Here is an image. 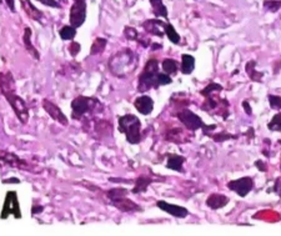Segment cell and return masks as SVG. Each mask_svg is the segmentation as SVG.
Here are the masks:
<instances>
[{
  "label": "cell",
  "instance_id": "obj_1",
  "mask_svg": "<svg viewBox=\"0 0 281 236\" xmlns=\"http://www.w3.org/2000/svg\"><path fill=\"white\" fill-rule=\"evenodd\" d=\"M172 76L159 71V63L155 59H150L146 63L144 71L139 76V92H148L150 89H158L159 87L172 84Z\"/></svg>",
  "mask_w": 281,
  "mask_h": 236
},
{
  "label": "cell",
  "instance_id": "obj_2",
  "mask_svg": "<svg viewBox=\"0 0 281 236\" xmlns=\"http://www.w3.org/2000/svg\"><path fill=\"white\" fill-rule=\"evenodd\" d=\"M138 66V56L130 49H123L110 58L109 69L118 78H128Z\"/></svg>",
  "mask_w": 281,
  "mask_h": 236
},
{
  "label": "cell",
  "instance_id": "obj_3",
  "mask_svg": "<svg viewBox=\"0 0 281 236\" xmlns=\"http://www.w3.org/2000/svg\"><path fill=\"white\" fill-rule=\"evenodd\" d=\"M221 90V85L215 84V83L207 85L201 92V94L205 97V103L202 104V109L209 113H212L215 110L217 114L222 115V118H226L229 115V103L225 99H220V98L217 97V94H219Z\"/></svg>",
  "mask_w": 281,
  "mask_h": 236
},
{
  "label": "cell",
  "instance_id": "obj_4",
  "mask_svg": "<svg viewBox=\"0 0 281 236\" xmlns=\"http://www.w3.org/2000/svg\"><path fill=\"white\" fill-rule=\"evenodd\" d=\"M119 131L125 134L130 144H138L141 140V122L138 117L126 114L119 118Z\"/></svg>",
  "mask_w": 281,
  "mask_h": 236
},
{
  "label": "cell",
  "instance_id": "obj_5",
  "mask_svg": "<svg viewBox=\"0 0 281 236\" xmlns=\"http://www.w3.org/2000/svg\"><path fill=\"white\" fill-rule=\"evenodd\" d=\"M3 95L5 97V99L8 100L9 104L11 105L14 113H15V115L18 117V119L20 120L21 124H26L29 120V109L28 107H26L25 102H24L20 97H18V95L15 94V92L5 93V94Z\"/></svg>",
  "mask_w": 281,
  "mask_h": 236
},
{
  "label": "cell",
  "instance_id": "obj_6",
  "mask_svg": "<svg viewBox=\"0 0 281 236\" xmlns=\"http://www.w3.org/2000/svg\"><path fill=\"white\" fill-rule=\"evenodd\" d=\"M97 104L96 99L87 97H78L72 102L73 119H82L85 114L90 113L95 109V105Z\"/></svg>",
  "mask_w": 281,
  "mask_h": 236
},
{
  "label": "cell",
  "instance_id": "obj_7",
  "mask_svg": "<svg viewBox=\"0 0 281 236\" xmlns=\"http://www.w3.org/2000/svg\"><path fill=\"white\" fill-rule=\"evenodd\" d=\"M177 117H178V119H179L180 121H182L183 124L187 126V129L191 130V131H195V130L200 129V127H202V129H205V130L215 129V127H216L215 125L206 126V125L202 122V120L200 119L196 114H194V113L190 112V110H187V109H184L180 113H178Z\"/></svg>",
  "mask_w": 281,
  "mask_h": 236
},
{
  "label": "cell",
  "instance_id": "obj_8",
  "mask_svg": "<svg viewBox=\"0 0 281 236\" xmlns=\"http://www.w3.org/2000/svg\"><path fill=\"white\" fill-rule=\"evenodd\" d=\"M85 19H87V1L85 0H74V4L70 9V24L74 28H79L84 24Z\"/></svg>",
  "mask_w": 281,
  "mask_h": 236
},
{
  "label": "cell",
  "instance_id": "obj_9",
  "mask_svg": "<svg viewBox=\"0 0 281 236\" xmlns=\"http://www.w3.org/2000/svg\"><path fill=\"white\" fill-rule=\"evenodd\" d=\"M9 215H14L16 219L21 218L20 209H19L18 196L15 191H9L5 196V203L3 206V213H1V219L5 220Z\"/></svg>",
  "mask_w": 281,
  "mask_h": 236
},
{
  "label": "cell",
  "instance_id": "obj_10",
  "mask_svg": "<svg viewBox=\"0 0 281 236\" xmlns=\"http://www.w3.org/2000/svg\"><path fill=\"white\" fill-rule=\"evenodd\" d=\"M228 188L238 194L241 198H245L254 188V181L251 178H241L238 180L229 181Z\"/></svg>",
  "mask_w": 281,
  "mask_h": 236
},
{
  "label": "cell",
  "instance_id": "obj_11",
  "mask_svg": "<svg viewBox=\"0 0 281 236\" xmlns=\"http://www.w3.org/2000/svg\"><path fill=\"white\" fill-rule=\"evenodd\" d=\"M43 108L46 113L51 117V119H54L55 121H58L59 124L67 126L68 125V118L65 117L64 113L58 108V105H55L54 103H51L50 100L44 99L43 100Z\"/></svg>",
  "mask_w": 281,
  "mask_h": 236
},
{
  "label": "cell",
  "instance_id": "obj_12",
  "mask_svg": "<svg viewBox=\"0 0 281 236\" xmlns=\"http://www.w3.org/2000/svg\"><path fill=\"white\" fill-rule=\"evenodd\" d=\"M156 206L159 209H161L163 211H165L166 214H170L172 216H175V218H179V219H184L187 218L189 211L187 210L185 208L179 205H174V204H169L166 201H158L156 203Z\"/></svg>",
  "mask_w": 281,
  "mask_h": 236
},
{
  "label": "cell",
  "instance_id": "obj_13",
  "mask_svg": "<svg viewBox=\"0 0 281 236\" xmlns=\"http://www.w3.org/2000/svg\"><path fill=\"white\" fill-rule=\"evenodd\" d=\"M1 160H3L5 164H8L9 166H11V168L31 171L29 164L26 163L25 160H21L20 157H18L15 154H13V152H8V151L1 152Z\"/></svg>",
  "mask_w": 281,
  "mask_h": 236
},
{
  "label": "cell",
  "instance_id": "obj_14",
  "mask_svg": "<svg viewBox=\"0 0 281 236\" xmlns=\"http://www.w3.org/2000/svg\"><path fill=\"white\" fill-rule=\"evenodd\" d=\"M165 25L166 23L164 21L158 20V19H153V20H146L145 23L143 24V28L145 29L148 33H150L151 35H156L159 38H163L165 34Z\"/></svg>",
  "mask_w": 281,
  "mask_h": 236
},
{
  "label": "cell",
  "instance_id": "obj_15",
  "mask_svg": "<svg viewBox=\"0 0 281 236\" xmlns=\"http://www.w3.org/2000/svg\"><path fill=\"white\" fill-rule=\"evenodd\" d=\"M134 107L136 108V110H138L140 114L149 115L151 114L154 110V102L148 95H141V97L136 98V100L134 102Z\"/></svg>",
  "mask_w": 281,
  "mask_h": 236
},
{
  "label": "cell",
  "instance_id": "obj_16",
  "mask_svg": "<svg viewBox=\"0 0 281 236\" xmlns=\"http://www.w3.org/2000/svg\"><path fill=\"white\" fill-rule=\"evenodd\" d=\"M112 205L118 208L120 211H124V213H129V211H141L143 209L138 205V204L133 203L131 200H129L128 198H121L118 199V200L111 201Z\"/></svg>",
  "mask_w": 281,
  "mask_h": 236
},
{
  "label": "cell",
  "instance_id": "obj_17",
  "mask_svg": "<svg viewBox=\"0 0 281 236\" xmlns=\"http://www.w3.org/2000/svg\"><path fill=\"white\" fill-rule=\"evenodd\" d=\"M20 4H21V6H23L24 11H25L26 15H28L29 18H31L35 21L43 20L44 14L41 13L40 10H38V9H36L35 6L31 4L30 0H20Z\"/></svg>",
  "mask_w": 281,
  "mask_h": 236
},
{
  "label": "cell",
  "instance_id": "obj_18",
  "mask_svg": "<svg viewBox=\"0 0 281 236\" xmlns=\"http://www.w3.org/2000/svg\"><path fill=\"white\" fill-rule=\"evenodd\" d=\"M229 198H226L225 195L221 194H211V195L207 198L206 205L209 208H211L212 210H217V209L224 208L225 205H228Z\"/></svg>",
  "mask_w": 281,
  "mask_h": 236
},
{
  "label": "cell",
  "instance_id": "obj_19",
  "mask_svg": "<svg viewBox=\"0 0 281 236\" xmlns=\"http://www.w3.org/2000/svg\"><path fill=\"white\" fill-rule=\"evenodd\" d=\"M185 161L184 156H180V155H168V160H166V168L172 169L175 171H183V164Z\"/></svg>",
  "mask_w": 281,
  "mask_h": 236
},
{
  "label": "cell",
  "instance_id": "obj_20",
  "mask_svg": "<svg viewBox=\"0 0 281 236\" xmlns=\"http://www.w3.org/2000/svg\"><path fill=\"white\" fill-rule=\"evenodd\" d=\"M195 69V59L194 56L189 55V54H184L182 56V73L185 75H189L194 71Z\"/></svg>",
  "mask_w": 281,
  "mask_h": 236
},
{
  "label": "cell",
  "instance_id": "obj_21",
  "mask_svg": "<svg viewBox=\"0 0 281 236\" xmlns=\"http://www.w3.org/2000/svg\"><path fill=\"white\" fill-rule=\"evenodd\" d=\"M15 92V84H14L13 75L10 73H5L1 75V93Z\"/></svg>",
  "mask_w": 281,
  "mask_h": 236
},
{
  "label": "cell",
  "instance_id": "obj_22",
  "mask_svg": "<svg viewBox=\"0 0 281 236\" xmlns=\"http://www.w3.org/2000/svg\"><path fill=\"white\" fill-rule=\"evenodd\" d=\"M150 4L153 6V13L159 18L168 19V9L164 5L163 0H150Z\"/></svg>",
  "mask_w": 281,
  "mask_h": 236
},
{
  "label": "cell",
  "instance_id": "obj_23",
  "mask_svg": "<svg viewBox=\"0 0 281 236\" xmlns=\"http://www.w3.org/2000/svg\"><path fill=\"white\" fill-rule=\"evenodd\" d=\"M153 179L148 178V176H140V178L136 179L135 181V186L133 189V193L134 194H139V193H143V191L146 190V188L149 186V184L153 183Z\"/></svg>",
  "mask_w": 281,
  "mask_h": 236
},
{
  "label": "cell",
  "instance_id": "obj_24",
  "mask_svg": "<svg viewBox=\"0 0 281 236\" xmlns=\"http://www.w3.org/2000/svg\"><path fill=\"white\" fill-rule=\"evenodd\" d=\"M31 30L29 28H25V33H24V44H25V48L26 50L29 51V53L31 54V56H34V58L36 59V60H39V53L38 50H36L35 48H34V45L31 44Z\"/></svg>",
  "mask_w": 281,
  "mask_h": 236
},
{
  "label": "cell",
  "instance_id": "obj_25",
  "mask_svg": "<svg viewBox=\"0 0 281 236\" xmlns=\"http://www.w3.org/2000/svg\"><path fill=\"white\" fill-rule=\"evenodd\" d=\"M161 66H163L164 73H166L168 75H175L178 73V69H179V65L175 60L173 59H165L161 63Z\"/></svg>",
  "mask_w": 281,
  "mask_h": 236
},
{
  "label": "cell",
  "instance_id": "obj_26",
  "mask_svg": "<svg viewBox=\"0 0 281 236\" xmlns=\"http://www.w3.org/2000/svg\"><path fill=\"white\" fill-rule=\"evenodd\" d=\"M105 46H106V39L104 38H96L92 44V48H90V54L92 55H96L104 51Z\"/></svg>",
  "mask_w": 281,
  "mask_h": 236
},
{
  "label": "cell",
  "instance_id": "obj_27",
  "mask_svg": "<svg viewBox=\"0 0 281 236\" xmlns=\"http://www.w3.org/2000/svg\"><path fill=\"white\" fill-rule=\"evenodd\" d=\"M75 29L77 28H74V26L72 25L63 26L59 31L60 38H62L63 40H73V39L75 38V35H77V30H75Z\"/></svg>",
  "mask_w": 281,
  "mask_h": 236
},
{
  "label": "cell",
  "instance_id": "obj_28",
  "mask_svg": "<svg viewBox=\"0 0 281 236\" xmlns=\"http://www.w3.org/2000/svg\"><path fill=\"white\" fill-rule=\"evenodd\" d=\"M165 34H166V36L169 38V40L172 41V43H174V44L180 43V35L177 33L175 28L170 23H166Z\"/></svg>",
  "mask_w": 281,
  "mask_h": 236
},
{
  "label": "cell",
  "instance_id": "obj_29",
  "mask_svg": "<svg viewBox=\"0 0 281 236\" xmlns=\"http://www.w3.org/2000/svg\"><path fill=\"white\" fill-rule=\"evenodd\" d=\"M129 191L126 190V189L124 188H118V189H111V190H109L106 193L107 198L110 199L111 201L114 200H118V199H121V198H125L126 195H128Z\"/></svg>",
  "mask_w": 281,
  "mask_h": 236
},
{
  "label": "cell",
  "instance_id": "obj_30",
  "mask_svg": "<svg viewBox=\"0 0 281 236\" xmlns=\"http://www.w3.org/2000/svg\"><path fill=\"white\" fill-rule=\"evenodd\" d=\"M255 65H256L255 61H250V63L246 64V73L249 74V76L251 78V80H254V82H261L263 73H258V71L254 69V66Z\"/></svg>",
  "mask_w": 281,
  "mask_h": 236
},
{
  "label": "cell",
  "instance_id": "obj_31",
  "mask_svg": "<svg viewBox=\"0 0 281 236\" xmlns=\"http://www.w3.org/2000/svg\"><path fill=\"white\" fill-rule=\"evenodd\" d=\"M268 127L271 131H281V114L278 113L276 115H274L273 120L268 124Z\"/></svg>",
  "mask_w": 281,
  "mask_h": 236
},
{
  "label": "cell",
  "instance_id": "obj_32",
  "mask_svg": "<svg viewBox=\"0 0 281 236\" xmlns=\"http://www.w3.org/2000/svg\"><path fill=\"white\" fill-rule=\"evenodd\" d=\"M264 8L268 9L269 11H278L281 8V0H266L264 3Z\"/></svg>",
  "mask_w": 281,
  "mask_h": 236
},
{
  "label": "cell",
  "instance_id": "obj_33",
  "mask_svg": "<svg viewBox=\"0 0 281 236\" xmlns=\"http://www.w3.org/2000/svg\"><path fill=\"white\" fill-rule=\"evenodd\" d=\"M124 35L126 36L128 40H136V39L139 38V34H138V31H136V29L130 28V26H125Z\"/></svg>",
  "mask_w": 281,
  "mask_h": 236
},
{
  "label": "cell",
  "instance_id": "obj_34",
  "mask_svg": "<svg viewBox=\"0 0 281 236\" xmlns=\"http://www.w3.org/2000/svg\"><path fill=\"white\" fill-rule=\"evenodd\" d=\"M269 103H270V107L275 110L281 109V97L278 95H270L269 97Z\"/></svg>",
  "mask_w": 281,
  "mask_h": 236
},
{
  "label": "cell",
  "instance_id": "obj_35",
  "mask_svg": "<svg viewBox=\"0 0 281 236\" xmlns=\"http://www.w3.org/2000/svg\"><path fill=\"white\" fill-rule=\"evenodd\" d=\"M69 51H70V54H72V56H77L80 51V44L73 41L72 45L69 46Z\"/></svg>",
  "mask_w": 281,
  "mask_h": 236
},
{
  "label": "cell",
  "instance_id": "obj_36",
  "mask_svg": "<svg viewBox=\"0 0 281 236\" xmlns=\"http://www.w3.org/2000/svg\"><path fill=\"white\" fill-rule=\"evenodd\" d=\"M38 1L46 6H51V8H60V4L56 0H38Z\"/></svg>",
  "mask_w": 281,
  "mask_h": 236
},
{
  "label": "cell",
  "instance_id": "obj_37",
  "mask_svg": "<svg viewBox=\"0 0 281 236\" xmlns=\"http://www.w3.org/2000/svg\"><path fill=\"white\" fill-rule=\"evenodd\" d=\"M274 190H275V193L278 194L279 196H281V178H279L278 180H276L275 186H274Z\"/></svg>",
  "mask_w": 281,
  "mask_h": 236
},
{
  "label": "cell",
  "instance_id": "obj_38",
  "mask_svg": "<svg viewBox=\"0 0 281 236\" xmlns=\"http://www.w3.org/2000/svg\"><path fill=\"white\" fill-rule=\"evenodd\" d=\"M6 4H8L9 9H10L11 11H15V4H14V0H5Z\"/></svg>",
  "mask_w": 281,
  "mask_h": 236
},
{
  "label": "cell",
  "instance_id": "obj_39",
  "mask_svg": "<svg viewBox=\"0 0 281 236\" xmlns=\"http://www.w3.org/2000/svg\"><path fill=\"white\" fill-rule=\"evenodd\" d=\"M243 107L245 108L246 114L251 115V108H250V105H249V103H248V102H244V103H243Z\"/></svg>",
  "mask_w": 281,
  "mask_h": 236
},
{
  "label": "cell",
  "instance_id": "obj_40",
  "mask_svg": "<svg viewBox=\"0 0 281 236\" xmlns=\"http://www.w3.org/2000/svg\"><path fill=\"white\" fill-rule=\"evenodd\" d=\"M255 165H256V166H259V168L261 169V171H266V168H265V166H264V164L261 163V161H256Z\"/></svg>",
  "mask_w": 281,
  "mask_h": 236
},
{
  "label": "cell",
  "instance_id": "obj_41",
  "mask_svg": "<svg viewBox=\"0 0 281 236\" xmlns=\"http://www.w3.org/2000/svg\"><path fill=\"white\" fill-rule=\"evenodd\" d=\"M40 211H43V208H35L33 210V214H36V213H40Z\"/></svg>",
  "mask_w": 281,
  "mask_h": 236
},
{
  "label": "cell",
  "instance_id": "obj_42",
  "mask_svg": "<svg viewBox=\"0 0 281 236\" xmlns=\"http://www.w3.org/2000/svg\"><path fill=\"white\" fill-rule=\"evenodd\" d=\"M280 144H281V140H280Z\"/></svg>",
  "mask_w": 281,
  "mask_h": 236
}]
</instances>
